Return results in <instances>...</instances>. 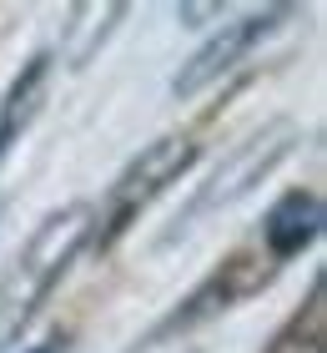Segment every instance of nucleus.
Returning a JSON list of instances; mask_svg holds the SVG:
<instances>
[{
    "mask_svg": "<svg viewBox=\"0 0 327 353\" xmlns=\"http://www.w3.org/2000/svg\"><path fill=\"white\" fill-rule=\"evenodd\" d=\"M96 232V212L86 202H71L51 212L30 232V243L21 248V258L10 263V272L0 278V348L21 343V333L30 328V318L41 313V303L51 298V288L71 272L81 258V248Z\"/></svg>",
    "mask_w": 327,
    "mask_h": 353,
    "instance_id": "1",
    "label": "nucleus"
},
{
    "mask_svg": "<svg viewBox=\"0 0 327 353\" xmlns=\"http://www.w3.org/2000/svg\"><path fill=\"white\" fill-rule=\"evenodd\" d=\"M292 15V6H272V10H257V15H242V21H226L217 36H211L202 51H196L182 71H176V81H171V91L176 96H196L202 86H211L222 71H232L237 66V56H247L252 46L262 41V36H272L277 26H282Z\"/></svg>",
    "mask_w": 327,
    "mask_h": 353,
    "instance_id": "2",
    "label": "nucleus"
},
{
    "mask_svg": "<svg viewBox=\"0 0 327 353\" xmlns=\"http://www.w3.org/2000/svg\"><path fill=\"white\" fill-rule=\"evenodd\" d=\"M191 162H196V141L191 137H161V141H151V147L121 172L116 197H111V228H126V217L136 212V207H146L151 197H161Z\"/></svg>",
    "mask_w": 327,
    "mask_h": 353,
    "instance_id": "3",
    "label": "nucleus"
},
{
    "mask_svg": "<svg viewBox=\"0 0 327 353\" xmlns=\"http://www.w3.org/2000/svg\"><path fill=\"white\" fill-rule=\"evenodd\" d=\"M292 152V126H272L267 137H257V141H247L232 162H226L217 176H211V187L202 192V207H222V202H237L242 192H252L262 176H267L282 157Z\"/></svg>",
    "mask_w": 327,
    "mask_h": 353,
    "instance_id": "4",
    "label": "nucleus"
},
{
    "mask_svg": "<svg viewBox=\"0 0 327 353\" xmlns=\"http://www.w3.org/2000/svg\"><path fill=\"white\" fill-rule=\"evenodd\" d=\"M317 232H322V202L313 197V192H287V197L267 212V228H262V237H267V258L272 263L297 258Z\"/></svg>",
    "mask_w": 327,
    "mask_h": 353,
    "instance_id": "5",
    "label": "nucleus"
},
{
    "mask_svg": "<svg viewBox=\"0 0 327 353\" xmlns=\"http://www.w3.org/2000/svg\"><path fill=\"white\" fill-rule=\"evenodd\" d=\"M45 81H51V56H30V61H25V71L10 81L6 101H0V162H6V152L30 132V121L41 117Z\"/></svg>",
    "mask_w": 327,
    "mask_h": 353,
    "instance_id": "6",
    "label": "nucleus"
},
{
    "mask_svg": "<svg viewBox=\"0 0 327 353\" xmlns=\"http://www.w3.org/2000/svg\"><path fill=\"white\" fill-rule=\"evenodd\" d=\"M121 15H126V6H76L71 10V21H65V56H71V66H86L101 51V41L116 30Z\"/></svg>",
    "mask_w": 327,
    "mask_h": 353,
    "instance_id": "7",
    "label": "nucleus"
},
{
    "mask_svg": "<svg viewBox=\"0 0 327 353\" xmlns=\"http://www.w3.org/2000/svg\"><path fill=\"white\" fill-rule=\"evenodd\" d=\"M30 353H65V343H41V348H30Z\"/></svg>",
    "mask_w": 327,
    "mask_h": 353,
    "instance_id": "8",
    "label": "nucleus"
}]
</instances>
